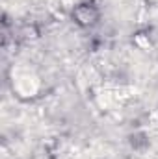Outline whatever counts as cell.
Listing matches in <instances>:
<instances>
[{
    "label": "cell",
    "mask_w": 158,
    "mask_h": 159,
    "mask_svg": "<svg viewBox=\"0 0 158 159\" xmlns=\"http://www.w3.org/2000/svg\"><path fill=\"white\" fill-rule=\"evenodd\" d=\"M73 19L75 22L82 26V28H89V26H95L101 19V11L95 4L91 2H84V4H78L75 9H73Z\"/></svg>",
    "instance_id": "obj_1"
}]
</instances>
